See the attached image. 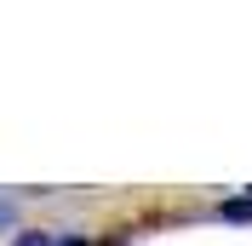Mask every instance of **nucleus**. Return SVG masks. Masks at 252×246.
<instances>
[{
  "instance_id": "nucleus-2",
  "label": "nucleus",
  "mask_w": 252,
  "mask_h": 246,
  "mask_svg": "<svg viewBox=\"0 0 252 246\" xmlns=\"http://www.w3.org/2000/svg\"><path fill=\"white\" fill-rule=\"evenodd\" d=\"M17 246H52V241H40V235H23V241H17Z\"/></svg>"
},
{
  "instance_id": "nucleus-1",
  "label": "nucleus",
  "mask_w": 252,
  "mask_h": 246,
  "mask_svg": "<svg viewBox=\"0 0 252 246\" xmlns=\"http://www.w3.org/2000/svg\"><path fill=\"white\" fill-rule=\"evenodd\" d=\"M223 217H252V200H229V206H223Z\"/></svg>"
}]
</instances>
